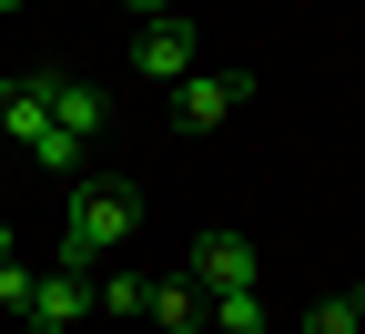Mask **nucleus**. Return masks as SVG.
Returning <instances> with one entry per match:
<instances>
[{
    "label": "nucleus",
    "instance_id": "1",
    "mask_svg": "<svg viewBox=\"0 0 365 334\" xmlns=\"http://www.w3.org/2000/svg\"><path fill=\"white\" fill-rule=\"evenodd\" d=\"M132 233H143V193L132 182H112V172H91V182H71V223H61V263H102V254H122Z\"/></svg>",
    "mask_w": 365,
    "mask_h": 334
},
{
    "label": "nucleus",
    "instance_id": "2",
    "mask_svg": "<svg viewBox=\"0 0 365 334\" xmlns=\"http://www.w3.org/2000/svg\"><path fill=\"white\" fill-rule=\"evenodd\" d=\"M244 102H254L244 71H182V81H173V122H182V132H223Z\"/></svg>",
    "mask_w": 365,
    "mask_h": 334
},
{
    "label": "nucleus",
    "instance_id": "3",
    "mask_svg": "<svg viewBox=\"0 0 365 334\" xmlns=\"http://www.w3.org/2000/svg\"><path fill=\"white\" fill-rule=\"evenodd\" d=\"M182 283H193L203 304H213V294H244V283H254V244H244V233H193Z\"/></svg>",
    "mask_w": 365,
    "mask_h": 334
},
{
    "label": "nucleus",
    "instance_id": "4",
    "mask_svg": "<svg viewBox=\"0 0 365 334\" xmlns=\"http://www.w3.org/2000/svg\"><path fill=\"white\" fill-rule=\"evenodd\" d=\"M132 71H143V81H182V71H193V21H182V11L132 21Z\"/></svg>",
    "mask_w": 365,
    "mask_h": 334
},
{
    "label": "nucleus",
    "instance_id": "5",
    "mask_svg": "<svg viewBox=\"0 0 365 334\" xmlns=\"http://www.w3.org/2000/svg\"><path fill=\"white\" fill-rule=\"evenodd\" d=\"M81 314H91V273H81V263H51V273L31 283V304H21L31 334H71Z\"/></svg>",
    "mask_w": 365,
    "mask_h": 334
},
{
    "label": "nucleus",
    "instance_id": "6",
    "mask_svg": "<svg viewBox=\"0 0 365 334\" xmlns=\"http://www.w3.org/2000/svg\"><path fill=\"white\" fill-rule=\"evenodd\" d=\"M51 132H71L81 152H91V142L112 132V91H102V81H71V71H51Z\"/></svg>",
    "mask_w": 365,
    "mask_h": 334
},
{
    "label": "nucleus",
    "instance_id": "7",
    "mask_svg": "<svg viewBox=\"0 0 365 334\" xmlns=\"http://www.w3.org/2000/svg\"><path fill=\"white\" fill-rule=\"evenodd\" d=\"M0 132L21 142V152H31L41 132H51V71H21L11 91H0Z\"/></svg>",
    "mask_w": 365,
    "mask_h": 334
},
{
    "label": "nucleus",
    "instance_id": "8",
    "mask_svg": "<svg viewBox=\"0 0 365 334\" xmlns=\"http://www.w3.org/2000/svg\"><path fill=\"white\" fill-rule=\"evenodd\" d=\"M143 314H153L163 334H203V294H193L182 273H173V283H153V304H143Z\"/></svg>",
    "mask_w": 365,
    "mask_h": 334
},
{
    "label": "nucleus",
    "instance_id": "9",
    "mask_svg": "<svg viewBox=\"0 0 365 334\" xmlns=\"http://www.w3.org/2000/svg\"><path fill=\"white\" fill-rule=\"evenodd\" d=\"M203 324H223V334H264V283H244V294H213Z\"/></svg>",
    "mask_w": 365,
    "mask_h": 334
},
{
    "label": "nucleus",
    "instance_id": "10",
    "mask_svg": "<svg viewBox=\"0 0 365 334\" xmlns=\"http://www.w3.org/2000/svg\"><path fill=\"white\" fill-rule=\"evenodd\" d=\"M304 334H365V283H355V294H335V304H314Z\"/></svg>",
    "mask_w": 365,
    "mask_h": 334
},
{
    "label": "nucleus",
    "instance_id": "11",
    "mask_svg": "<svg viewBox=\"0 0 365 334\" xmlns=\"http://www.w3.org/2000/svg\"><path fill=\"white\" fill-rule=\"evenodd\" d=\"M91 304H102V314H143L153 283H143V273H102V283H91Z\"/></svg>",
    "mask_w": 365,
    "mask_h": 334
},
{
    "label": "nucleus",
    "instance_id": "12",
    "mask_svg": "<svg viewBox=\"0 0 365 334\" xmlns=\"http://www.w3.org/2000/svg\"><path fill=\"white\" fill-rule=\"evenodd\" d=\"M31 283H41V273H31L21 254H0V314H21V304H31Z\"/></svg>",
    "mask_w": 365,
    "mask_h": 334
},
{
    "label": "nucleus",
    "instance_id": "13",
    "mask_svg": "<svg viewBox=\"0 0 365 334\" xmlns=\"http://www.w3.org/2000/svg\"><path fill=\"white\" fill-rule=\"evenodd\" d=\"M31 162H51V172H81V142H71V132H41V142H31Z\"/></svg>",
    "mask_w": 365,
    "mask_h": 334
},
{
    "label": "nucleus",
    "instance_id": "14",
    "mask_svg": "<svg viewBox=\"0 0 365 334\" xmlns=\"http://www.w3.org/2000/svg\"><path fill=\"white\" fill-rule=\"evenodd\" d=\"M122 11H132V21H153V11H173V0H122Z\"/></svg>",
    "mask_w": 365,
    "mask_h": 334
},
{
    "label": "nucleus",
    "instance_id": "15",
    "mask_svg": "<svg viewBox=\"0 0 365 334\" xmlns=\"http://www.w3.org/2000/svg\"><path fill=\"white\" fill-rule=\"evenodd\" d=\"M0 254H11V223H0Z\"/></svg>",
    "mask_w": 365,
    "mask_h": 334
},
{
    "label": "nucleus",
    "instance_id": "16",
    "mask_svg": "<svg viewBox=\"0 0 365 334\" xmlns=\"http://www.w3.org/2000/svg\"><path fill=\"white\" fill-rule=\"evenodd\" d=\"M0 11H21V0H0Z\"/></svg>",
    "mask_w": 365,
    "mask_h": 334
}]
</instances>
